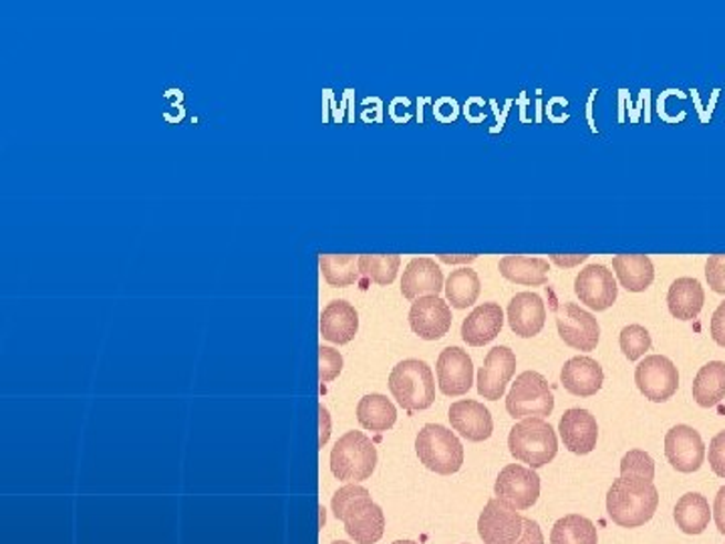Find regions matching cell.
Here are the masks:
<instances>
[{"label": "cell", "instance_id": "836d02e7", "mask_svg": "<svg viewBox=\"0 0 725 544\" xmlns=\"http://www.w3.org/2000/svg\"><path fill=\"white\" fill-rule=\"evenodd\" d=\"M619 345L629 361H639L651 349V335L643 325H626L619 335Z\"/></svg>", "mask_w": 725, "mask_h": 544}, {"label": "cell", "instance_id": "2e32d148", "mask_svg": "<svg viewBox=\"0 0 725 544\" xmlns=\"http://www.w3.org/2000/svg\"><path fill=\"white\" fill-rule=\"evenodd\" d=\"M558 432L565 448H569L570 452L577 455L591 454L599 442V423L591 411L580 408L565 411L558 423Z\"/></svg>", "mask_w": 725, "mask_h": 544}, {"label": "cell", "instance_id": "f6af8a7d", "mask_svg": "<svg viewBox=\"0 0 725 544\" xmlns=\"http://www.w3.org/2000/svg\"><path fill=\"white\" fill-rule=\"evenodd\" d=\"M442 263H449V265H458V263H474L476 260V255H464V256H439Z\"/></svg>", "mask_w": 725, "mask_h": 544}, {"label": "cell", "instance_id": "7402d4cb", "mask_svg": "<svg viewBox=\"0 0 725 544\" xmlns=\"http://www.w3.org/2000/svg\"><path fill=\"white\" fill-rule=\"evenodd\" d=\"M359 331L358 309L346 300H331L321 312V335L336 345L351 343Z\"/></svg>", "mask_w": 725, "mask_h": 544}, {"label": "cell", "instance_id": "ac0fdd59", "mask_svg": "<svg viewBox=\"0 0 725 544\" xmlns=\"http://www.w3.org/2000/svg\"><path fill=\"white\" fill-rule=\"evenodd\" d=\"M508 322L518 337L522 339L536 337L545 329L547 322V307L542 297L530 290L514 295L508 305Z\"/></svg>", "mask_w": 725, "mask_h": 544}, {"label": "cell", "instance_id": "3957f363", "mask_svg": "<svg viewBox=\"0 0 725 544\" xmlns=\"http://www.w3.org/2000/svg\"><path fill=\"white\" fill-rule=\"evenodd\" d=\"M508 448L518 462L528 464L532 470L547 466L557 458V432L542 418H528L510 430Z\"/></svg>", "mask_w": 725, "mask_h": 544}, {"label": "cell", "instance_id": "83f0119b", "mask_svg": "<svg viewBox=\"0 0 725 544\" xmlns=\"http://www.w3.org/2000/svg\"><path fill=\"white\" fill-rule=\"evenodd\" d=\"M673 519L681 533L702 534L712 521L710 502L697 492H687L677 500Z\"/></svg>", "mask_w": 725, "mask_h": 544}, {"label": "cell", "instance_id": "f546056e", "mask_svg": "<svg viewBox=\"0 0 725 544\" xmlns=\"http://www.w3.org/2000/svg\"><path fill=\"white\" fill-rule=\"evenodd\" d=\"M446 297L454 309H468L480 297L481 283L476 270L456 268L446 280Z\"/></svg>", "mask_w": 725, "mask_h": 544}, {"label": "cell", "instance_id": "ab89813d", "mask_svg": "<svg viewBox=\"0 0 725 544\" xmlns=\"http://www.w3.org/2000/svg\"><path fill=\"white\" fill-rule=\"evenodd\" d=\"M710 331H712V339H714L715 343L725 347V300L715 309Z\"/></svg>", "mask_w": 725, "mask_h": 544}, {"label": "cell", "instance_id": "484cf974", "mask_svg": "<svg viewBox=\"0 0 725 544\" xmlns=\"http://www.w3.org/2000/svg\"><path fill=\"white\" fill-rule=\"evenodd\" d=\"M613 270L621 287L629 292H643L655 280V267L648 255H617Z\"/></svg>", "mask_w": 725, "mask_h": 544}, {"label": "cell", "instance_id": "277c9868", "mask_svg": "<svg viewBox=\"0 0 725 544\" xmlns=\"http://www.w3.org/2000/svg\"><path fill=\"white\" fill-rule=\"evenodd\" d=\"M415 452L420 462L439 476L456 474L464 464V445L458 435L439 423H425L415 438Z\"/></svg>", "mask_w": 725, "mask_h": 544}, {"label": "cell", "instance_id": "bcb514c9", "mask_svg": "<svg viewBox=\"0 0 725 544\" xmlns=\"http://www.w3.org/2000/svg\"><path fill=\"white\" fill-rule=\"evenodd\" d=\"M393 544H417L415 541H395Z\"/></svg>", "mask_w": 725, "mask_h": 544}, {"label": "cell", "instance_id": "60d3db41", "mask_svg": "<svg viewBox=\"0 0 725 544\" xmlns=\"http://www.w3.org/2000/svg\"><path fill=\"white\" fill-rule=\"evenodd\" d=\"M516 544H545V534L540 531L538 522L532 521V519H525V531H522V536Z\"/></svg>", "mask_w": 725, "mask_h": 544}, {"label": "cell", "instance_id": "7bdbcfd3", "mask_svg": "<svg viewBox=\"0 0 725 544\" xmlns=\"http://www.w3.org/2000/svg\"><path fill=\"white\" fill-rule=\"evenodd\" d=\"M589 258V255H572V256H562V255H550L548 256V260L550 263H555V265H558V267H565V268H572L577 267V265H580V263H584Z\"/></svg>", "mask_w": 725, "mask_h": 544}, {"label": "cell", "instance_id": "ba28073f", "mask_svg": "<svg viewBox=\"0 0 725 544\" xmlns=\"http://www.w3.org/2000/svg\"><path fill=\"white\" fill-rule=\"evenodd\" d=\"M525 531V519L516 509L498 499L488 500L478 519V534L484 544H516Z\"/></svg>", "mask_w": 725, "mask_h": 544}, {"label": "cell", "instance_id": "ffe728a7", "mask_svg": "<svg viewBox=\"0 0 725 544\" xmlns=\"http://www.w3.org/2000/svg\"><path fill=\"white\" fill-rule=\"evenodd\" d=\"M603 367L592 357H572L560 371V383L577 398L597 396L603 388Z\"/></svg>", "mask_w": 725, "mask_h": 544}, {"label": "cell", "instance_id": "9c48e42d", "mask_svg": "<svg viewBox=\"0 0 725 544\" xmlns=\"http://www.w3.org/2000/svg\"><path fill=\"white\" fill-rule=\"evenodd\" d=\"M557 329L560 339L577 351H594L601 339V325L592 312L584 311L577 302L558 307Z\"/></svg>", "mask_w": 725, "mask_h": 544}, {"label": "cell", "instance_id": "8fae6325", "mask_svg": "<svg viewBox=\"0 0 725 544\" xmlns=\"http://www.w3.org/2000/svg\"><path fill=\"white\" fill-rule=\"evenodd\" d=\"M574 292L580 302L592 311H607L613 307L619 287L613 270H609L604 265H589L574 278Z\"/></svg>", "mask_w": 725, "mask_h": 544}, {"label": "cell", "instance_id": "e0dca14e", "mask_svg": "<svg viewBox=\"0 0 725 544\" xmlns=\"http://www.w3.org/2000/svg\"><path fill=\"white\" fill-rule=\"evenodd\" d=\"M447 418L452 422V428L468 442H486L494 432L490 410L480 401H456L452 403Z\"/></svg>", "mask_w": 725, "mask_h": 544}, {"label": "cell", "instance_id": "1f68e13d", "mask_svg": "<svg viewBox=\"0 0 725 544\" xmlns=\"http://www.w3.org/2000/svg\"><path fill=\"white\" fill-rule=\"evenodd\" d=\"M319 267H321L324 280L331 287H339V289L355 285L361 277L359 256L355 255H321Z\"/></svg>", "mask_w": 725, "mask_h": 544}, {"label": "cell", "instance_id": "7c38bea8", "mask_svg": "<svg viewBox=\"0 0 725 544\" xmlns=\"http://www.w3.org/2000/svg\"><path fill=\"white\" fill-rule=\"evenodd\" d=\"M452 309L446 300L437 295H427L413 300L410 309V327L413 333L424 341H437L452 329Z\"/></svg>", "mask_w": 725, "mask_h": 544}, {"label": "cell", "instance_id": "52a82bcc", "mask_svg": "<svg viewBox=\"0 0 725 544\" xmlns=\"http://www.w3.org/2000/svg\"><path fill=\"white\" fill-rule=\"evenodd\" d=\"M635 383L645 400L663 403L677 393L680 371L667 357L649 356L636 366Z\"/></svg>", "mask_w": 725, "mask_h": 544}, {"label": "cell", "instance_id": "30bf717a", "mask_svg": "<svg viewBox=\"0 0 725 544\" xmlns=\"http://www.w3.org/2000/svg\"><path fill=\"white\" fill-rule=\"evenodd\" d=\"M496 499L516 511L532 509L540 496V478L532 468L508 464L496 478Z\"/></svg>", "mask_w": 725, "mask_h": 544}, {"label": "cell", "instance_id": "7a4b0ae2", "mask_svg": "<svg viewBox=\"0 0 725 544\" xmlns=\"http://www.w3.org/2000/svg\"><path fill=\"white\" fill-rule=\"evenodd\" d=\"M390 391L403 410L422 411L432 408L435 401L432 367L422 359H405L397 363L391 371Z\"/></svg>", "mask_w": 725, "mask_h": 544}, {"label": "cell", "instance_id": "e575fe53", "mask_svg": "<svg viewBox=\"0 0 725 544\" xmlns=\"http://www.w3.org/2000/svg\"><path fill=\"white\" fill-rule=\"evenodd\" d=\"M371 500L367 489L359 486V484H346L343 489L335 492V496L331 500V509L339 521H345L351 512L359 509L363 502Z\"/></svg>", "mask_w": 725, "mask_h": 544}, {"label": "cell", "instance_id": "ee69618b", "mask_svg": "<svg viewBox=\"0 0 725 544\" xmlns=\"http://www.w3.org/2000/svg\"><path fill=\"white\" fill-rule=\"evenodd\" d=\"M319 415H321V440H319V445L323 448L327 442H329V435H331V415L324 406L319 408Z\"/></svg>", "mask_w": 725, "mask_h": 544}, {"label": "cell", "instance_id": "8992f818", "mask_svg": "<svg viewBox=\"0 0 725 544\" xmlns=\"http://www.w3.org/2000/svg\"><path fill=\"white\" fill-rule=\"evenodd\" d=\"M506 410L514 420L547 418L555 410V396L538 371L520 373L506 396Z\"/></svg>", "mask_w": 725, "mask_h": 544}, {"label": "cell", "instance_id": "4dcf8cb0", "mask_svg": "<svg viewBox=\"0 0 725 544\" xmlns=\"http://www.w3.org/2000/svg\"><path fill=\"white\" fill-rule=\"evenodd\" d=\"M550 544H599L597 526L580 514H569L555 522Z\"/></svg>", "mask_w": 725, "mask_h": 544}, {"label": "cell", "instance_id": "d6a6232c", "mask_svg": "<svg viewBox=\"0 0 725 544\" xmlns=\"http://www.w3.org/2000/svg\"><path fill=\"white\" fill-rule=\"evenodd\" d=\"M402 267L400 255H361L359 256V273L373 280L380 287H390L397 278Z\"/></svg>", "mask_w": 725, "mask_h": 544}, {"label": "cell", "instance_id": "f35d334b", "mask_svg": "<svg viewBox=\"0 0 725 544\" xmlns=\"http://www.w3.org/2000/svg\"><path fill=\"white\" fill-rule=\"evenodd\" d=\"M710 466L715 476L725 478V432L717 433L710 442Z\"/></svg>", "mask_w": 725, "mask_h": 544}, {"label": "cell", "instance_id": "d4e9b609", "mask_svg": "<svg viewBox=\"0 0 725 544\" xmlns=\"http://www.w3.org/2000/svg\"><path fill=\"white\" fill-rule=\"evenodd\" d=\"M500 275L510 283L522 287H542L548 283V258H532V256H504L500 258Z\"/></svg>", "mask_w": 725, "mask_h": 544}, {"label": "cell", "instance_id": "d6986e66", "mask_svg": "<svg viewBox=\"0 0 725 544\" xmlns=\"http://www.w3.org/2000/svg\"><path fill=\"white\" fill-rule=\"evenodd\" d=\"M444 289L442 268L429 256H420L410 260L403 270L402 295L407 300H417L427 295H439Z\"/></svg>", "mask_w": 725, "mask_h": 544}, {"label": "cell", "instance_id": "5bb4252c", "mask_svg": "<svg viewBox=\"0 0 725 544\" xmlns=\"http://www.w3.org/2000/svg\"><path fill=\"white\" fill-rule=\"evenodd\" d=\"M516 373V353L506 345L491 347L478 371V393L484 400H503L506 386Z\"/></svg>", "mask_w": 725, "mask_h": 544}, {"label": "cell", "instance_id": "f1b7e54d", "mask_svg": "<svg viewBox=\"0 0 725 544\" xmlns=\"http://www.w3.org/2000/svg\"><path fill=\"white\" fill-rule=\"evenodd\" d=\"M358 420L365 430L387 432L397 422V410L385 396L371 393L359 401Z\"/></svg>", "mask_w": 725, "mask_h": 544}, {"label": "cell", "instance_id": "8d00e7d4", "mask_svg": "<svg viewBox=\"0 0 725 544\" xmlns=\"http://www.w3.org/2000/svg\"><path fill=\"white\" fill-rule=\"evenodd\" d=\"M319 379L321 383H331L333 379L341 376L343 371V356L335 351L333 347H319Z\"/></svg>", "mask_w": 725, "mask_h": 544}, {"label": "cell", "instance_id": "5b68a950", "mask_svg": "<svg viewBox=\"0 0 725 544\" xmlns=\"http://www.w3.org/2000/svg\"><path fill=\"white\" fill-rule=\"evenodd\" d=\"M377 466V450L363 432H346L331 450V472L336 480L358 484L371 478Z\"/></svg>", "mask_w": 725, "mask_h": 544}, {"label": "cell", "instance_id": "b9f144b4", "mask_svg": "<svg viewBox=\"0 0 725 544\" xmlns=\"http://www.w3.org/2000/svg\"><path fill=\"white\" fill-rule=\"evenodd\" d=\"M714 519L719 533L725 534V486L717 490V496L714 502Z\"/></svg>", "mask_w": 725, "mask_h": 544}, {"label": "cell", "instance_id": "6da1fadb", "mask_svg": "<svg viewBox=\"0 0 725 544\" xmlns=\"http://www.w3.org/2000/svg\"><path fill=\"white\" fill-rule=\"evenodd\" d=\"M659 492L645 478H617L607 492V512L623 528H639L657 512Z\"/></svg>", "mask_w": 725, "mask_h": 544}, {"label": "cell", "instance_id": "7dc6e473", "mask_svg": "<svg viewBox=\"0 0 725 544\" xmlns=\"http://www.w3.org/2000/svg\"><path fill=\"white\" fill-rule=\"evenodd\" d=\"M324 524V509L321 506V526Z\"/></svg>", "mask_w": 725, "mask_h": 544}, {"label": "cell", "instance_id": "d590c367", "mask_svg": "<svg viewBox=\"0 0 725 544\" xmlns=\"http://www.w3.org/2000/svg\"><path fill=\"white\" fill-rule=\"evenodd\" d=\"M621 476L645 478V480L653 482L655 462L643 450H629L621 460Z\"/></svg>", "mask_w": 725, "mask_h": 544}, {"label": "cell", "instance_id": "c3c4849f", "mask_svg": "<svg viewBox=\"0 0 725 544\" xmlns=\"http://www.w3.org/2000/svg\"><path fill=\"white\" fill-rule=\"evenodd\" d=\"M331 544H351V543H346V541H335V543H331Z\"/></svg>", "mask_w": 725, "mask_h": 544}, {"label": "cell", "instance_id": "cb8c5ba5", "mask_svg": "<svg viewBox=\"0 0 725 544\" xmlns=\"http://www.w3.org/2000/svg\"><path fill=\"white\" fill-rule=\"evenodd\" d=\"M705 292L697 278L681 277L671 283L667 292L670 312L680 321H693L703 309Z\"/></svg>", "mask_w": 725, "mask_h": 544}, {"label": "cell", "instance_id": "4316f807", "mask_svg": "<svg viewBox=\"0 0 725 544\" xmlns=\"http://www.w3.org/2000/svg\"><path fill=\"white\" fill-rule=\"evenodd\" d=\"M725 398V363L710 361L693 379V400L700 408H714Z\"/></svg>", "mask_w": 725, "mask_h": 544}, {"label": "cell", "instance_id": "603a6c76", "mask_svg": "<svg viewBox=\"0 0 725 544\" xmlns=\"http://www.w3.org/2000/svg\"><path fill=\"white\" fill-rule=\"evenodd\" d=\"M343 522H345V533L358 544L380 543L381 536L385 533V514L373 500L363 502Z\"/></svg>", "mask_w": 725, "mask_h": 544}, {"label": "cell", "instance_id": "74e56055", "mask_svg": "<svg viewBox=\"0 0 725 544\" xmlns=\"http://www.w3.org/2000/svg\"><path fill=\"white\" fill-rule=\"evenodd\" d=\"M705 278L710 289L717 295H725V255H714L705 263Z\"/></svg>", "mask_w": 725, "mask_h": 544}, {"label": "cell", "instance_id": "9a60e30c", "mask_svg": "<svg viewBox=\"0 0 725 544\" xmlns=\"http://www.w3.org/2000/svg\"><path fill=\"white\" fill-rule=\"evenodd\" d=\"M665 455L671 466L683 474H693L703 466L705 444L702 435L692 425H673L665 435Z\"/></svg>", "mask_w": 725, "mask_h": 544}, {"label": "cell", "instance_id": "4fadbf2b", "mask_svg": "<svg viewBox=\"0 0 725 544\" xmlns=\"http://www.w3.org/2000/svg\"><path fill=\"white\" fill-rule=\"evenodd\" d=\"M437 386L447 398H459L474 386V363L462 347H446L437 357Z\"/></svg>", "mask_w": 725, "mask_h": 544}, {"label": "cell", "instance_id": "44dd1931", "mask_svg": "<svg viewBox=\"0 0 725 544\" xmlns=\"http://www.w3.org/2000/svg\"><path fill=\"white\" fill-rule=\"evenodd\" d=\"M503 327V307L498 302H484L462 322V339L469 347H484L500 335Z\"/></svg>", "mask_w": 725, "mask_h": 544}]
</instances>
